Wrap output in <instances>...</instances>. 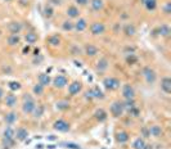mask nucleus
<instances>
[{
    "label": "nucleus",
    "mask_w": 171,
    "mask_h": 149,
    "mask_svg": "<svg viewBox=\"0 0 171 149\" xmlns=\"http://www.w3.org/2000/svg\"><path fill=\"white\" fill-rule=\"evenodd\" d=\"M35 107H36L35 100L31 98L28 94H25V97H23V105H22V111H23V113L31 114V113L34 112Z\"/></svg>",
    "instance_id": "f257e3e1"
},
{
    "label": "nucleus",
    "mask_w": 171,
    "mask_h": 149,
    "mask_svg": "<svg viewBox=\"0 0 171 149\" xmlns=\"http://www.w3.org/2000/svg\"><path fill=\"white\" fill-rule=\"evenodd\" d=\"M103 85L108 90H117L120 88V80L116 77H105L103 80Z\"/></svg>",
    "instance_id": "f03ea898"
},
{
    "label": "nucleus",
    "mask_w": 171,
    "mask_h": 149,
    "mask_svg": "<svg viewBox=\"0 0 171 149\" xmlns=\"http://www.w3.org/2000/svg\"><path fill=\"white\" fill-rule=\"evenodd\" d=\"M143 76L145 79V81L151 85V84H154L156 80H157V74L154 72V70H152L151 67H144L143 68Z\"/></svg>",
    "instance_id": "7ed1b4c3"
},
{
    "label": "nucleus",
    "mask_w": 171,
    "mask_h": 149,
    "mask_svg": "<svg viewBox=\"0 0 171 149\" xmlns=\"http://www.w3.org/2000/svg\"><path fill=\"white\" fill-rule=\"evenodd\" d=\"M124 111H125V109H124L122 102L116 100V102L112 103V105H111V113H112L113 117H120V116L124 113Z\"/></svg>",
    "instance_id": "20e7f679"
},
{
    "label": "nucleus",
    "mask_w": 171,
    "mask_h": 149,
    "mask_svg": "<svg viewBox=\"0 0 171 149\" xmlns=\"http://www.w3.org/2000/svg\"><path fill=\"white\" fill-rule=\"evenodd\" d=\"M53 127H54V130H57L59 132H67L71 129L70 123L65 120H57L54 123H53Z\"/></svg>",
    "instance_id": "39448f33"
},
{
    "label": "nucleus",
    "mask_w": 171,
    "mask_h": 149,
    "mask_svg": "<svg viewBox=\"0 0 171 149\" xmlns=\"http://www.w3.org/2000/svg\"><path fill=\"white\" fill-rule=\"evenodd\" d=\"M122 95H124L125 99H134V97H135V90H134V88L131 86L130 84L124 85V88H122Z\"/></svg>",
    "instance_id": "423d86ee"
},
{
    "label": "nucleus",
    "mask_w": 171,
    "mask_h": 149,
    "mask_svg": "<svg viewBox=\"0 0 171 149\" xmlns=\"http://www.w3.org/2000/svg\"><path fill=\"white\" fill-rule=\"evenodd\" d=\"M104 31H105V26L102 22H94L90 26V32L93 35H102Z\"/></svg>",
    "instance_id": "0eeeda50"
},
{
    "label": "nucleus",
    "mask_w": 171,
    "mask_h": 149,
    "mask_svg": "<svg viewBox=\"0 0 171 149\" xmlns=\"http://www.w3.org/2000/svg\"><path fill=\"white\" fill-rule=\"evenodd\" d=\"M14 137L18 142H26L28 137V131L23 127H19V129H17V131H14Z\"/></svg>",
    "instance_id": "6e6552de"
},
{
    "label": "nucleus",
    "mask_w": 171,
    "mask_h": 149,
    "mask_svg": "<svg viewBox=\"0 0 171 149\" xmlns=\"http://www.w3.org/2000/svg\"><path fill=\"white\" fill-rule=\"evenodd\" d=\"M161 35V36H165V37H167V36H170V34H171V30H170V27H169V25H161L157 30H154L153 31V35Z\"/></svg>",
    "instance_id": "1a4fd4ad"
},
{
    "label": "nucleus",
    "mask_w": 171,
    "mask_h": 149,
    "mask_svg": "<svg viewBox=\"0 0 171 149\" xmlns=\"http://www.w3.org/2000/svg\"><path fill=\"white\" fill-rule=\"evenodd\" d=\"M22 28H23V26H22V23L21 22H10L9 23V26H8V30L10 31V34H14V35H18L21 31H22Z\"/></svg>",
    "instance_id": "9d476101"
},
{
    "label": "nucleus",
    "mask_w": 171,
    "mask_h": 149,
    "mask_svg": "<svg viewBox=\"0 0 171 149\" xmlns=\"http://www.w3.org/2000/svg\"><path fill=\"white\" fill-rule=\"evenodd\" d=\"M68 80L66 76H62V74H58V76L53 80V84H54V86L56 88H65L66 85H67Z\"/></svg>",
    "instance_id": "9b49d317"
},
{
    "label": "nucleus",
    "mask_w": 171,
    "mask_h": 149,
    "mask_svg": "<svg viewBox=\"0 0 171 149\" xmlns=\"http://www.w3.org/2000/svg\"><path fill=\"white\" fill-rule=\"evenodd\" d=\"M81 88H82L81 82L73 81L71 85H68V93H70V95H76V94H79V91L81 90Z\"/></svg>",
    "instance_id": "f8f14e48"
},
{
    "label": "nucleus",
    "mask_w": 171,
    "mask_h": 149,
    "mask_svg": "<svg viewBox=\"0 0 171 149\" xmlns=\"http://www.w3.org/2000/svg\"><path fill=\"white\" fill-rule=\"evenodd\" d=\"M161 89L166 93L170 94L171 93V79L170 77H164L161 80Z\"/></svg>",
    "instance_id": "ddd939ff"
},
{
    "label": "nucleus",
    "mask_w": 171,
    "mask_h": 149,
    "mask_svg": "<svg viewBox=\"0 0 171 149\" xmlns=\"http://www.w3.org/2000/svg\"><path fill=\"white\" fill-rule=\"evenodd\" d=\"M129 139H130V136H129V134H127L126 131H120V132L116 134V140H117V143H120V144L126 143Z\"/></svg>",
    "instance_id": "4468645a"
},
{
    "label": "nucleus",
    "mask_w": 171,
    "mask_h": 149,
    "mask_svg": "<svg viewBox=\"0 0 171 149\" xmlns=\"http://www.w3.org/2000/svg\"><path fill=\"white\" fill-rule=\"evenodd\" d=\"M124 32H125L126 36H134L136 34V28L133 23H126L124 26Z\"/></svg>",
    "instance_id": "2eb2a0df"
},
{
    "label": "nucleus",
    "mask_w": 171,
    "mask_h": 149,
    "mask_svg": "<svg viewBox=\"0 0 171 149\" xmlns=\"http://www.w3.org/2000/svg\"><path fill=\"white\" fill-rule=\"evenodd\" d=\"M149 134H151L152 136H154V137H159V136H162L164 131L161 129V126L153 125V126H151V129H149Z\"/></svg>",
    "instance_id": "dca6fc26"
},
{
    "label": "nucleus",
    "mask_w": 171,
    "mask_h": 149,
    "mask_svg": "<svg viewBox=\"0 0 171 149\" xmlns=\"http://www.w3.org/2000/svg\"><path fill=\"white\" fill-rule=\"evenodd\" d=\"M51 82V79L48 73H40V76H39V84L42 85V86H48V85Z\"/></svg>",
    "instance_id": "f3484780"
},
{
    "label": "nucleus",
    "mask_w": 171,
    "mask_h": 149,
    "mask_svg": "<svg viewBox=\"0 0 171 149\" xmlns=\"http://www.w3.org/2000/svg\"><path fill=\"white\" fill-rule=\"evenodd\" d=\"M86 27H88V23H86V21H85L84 18H79V21L75 23V30L79 31V32L85 31V28H86Z\"/></svg>",
    "instance_id": "a211bd4d"
},
{
    "label": "nucleus",
    "mask_w": 171,
    "mask_h": 149,
    "mask_svg": "<svg viewBox=\"0 0 171 149\" xmlns=\"http://www.w3.org/2000/svg\"><path fill=\"white\" fill-rule=\"evenodd\" d=\"M85 54L86 55H90V57H94L98 54V48L94 46L91 44H88L86 46H85Z\"/></svg>",
    "instance_id": "6ab92c4d"
},
{
    "label": "nucleus",
    "mask_w": 171,
    "mask_h": 149,
    "mask_svg": "<svg viewBox=\"0 0 171 149\" xmlns=\"http://www.w3.org/2000/svg\"><path fill=\"white\" fill-rule=\"evenodd\" d=\"M5 104L8 105V107H14V105L17 104V97L13 94H7V97H5Z\"/></svg>",
    "instance_id": "aec40b11"
},
{
    "label": "nucleus",
    "mask_w": 171,
    "mask_h": 149,
    "mask_svg": "<svg viewBox=\"0 0 171 149\" xmlns=\"http://www.w3.org/2000/svg\"><path fill=\"white\" fill-rule=\"evenodd\" d=\"M94 116H95V118H97L99 122H103V121H105V120H107V112H105L104 109H102V108L95 111Z\"/></svg>",
    "instance_id": "412c9836"
},
{
    "label": "nucleus",
    "mask_w": 171,
    "mask_h": 149,
    "mask_svg": "<svg viewBox=\"0 0 171 149\" xmlns=\"http://www.w3.org/2000/svg\"><path fill=\"white\" fill-rule=\"evenodd\" d=\"M37 35L35 34V32H27L26 35H25V40H26V42L27 44H35V42L37 41Z\"/></svg>",
    "instance_id": "4be33fe9"
},
{
    "label": "nucleus",
    "mask_w": 171,
    "mask_h": 149,
    "mask_svg": "<svg viewBox=\"0 0 171 149\" xmlns=\"http://www.w3.org/2000/svg\"><path fill=\"white\" fill-rule=\"evenodd\" d=\"M108 65H110L108 59H107V58H102V59H99V62H98L97 68H98L100 72H103V71H105L107 68H108Z\"/></svg>",
    "instance_id": "5701e85b"
},
{
    "label": "nucleus",
    "mask_w": 171,
    "mask_h": 149,
    "mask_svg": "<svg viewBox=\"0 0 171 149\" xmlns=\"http://www.w3.org/2000/svg\"><path fill=\"white\" fill-rule=\"evenodd\" d=\"M17 118H18V114L16 112H10V113H8L5 116V122L8 125H12V123H14L17 121Z\"/></svg>",
    "instance_id": "b1692460"
},
{
    "label": "nucleus",
    "mask_w": 171,
    "mask_h": 149,
    "mask_svg": "<svg viewBox=\"0 0 171 149\" xmlns=\"http://www.w3.org/2000/svg\"><path fill=\"white\" fill-rule=\"evenodd\" d=\"M91 8L94 9V10H97V12H99V10H102L103 9V7H104V3H103V0H91Z\"/></svg>",
    "instance_id": "393cba45"
},
{
    "label": "nucleus",
    "mask_w": 171,
    "mask_h": 149,
    "mask_svg": "<svg viewBox=\"0 0 171 149\" xmlns=\"http://www.w3.org/2000/svg\"><path fill=\"white\" fill-rule=\"evenodd\" d=\"M19 41H21L19 35H14V34H12V35H10V36L8 37V44H9L10 46H14V45L19 44Z\"/></svg>",
    "instance_id": "a878e982"
},
{
    "label": "nucleus",
    "mask_w": 171,
    "mask_h": 149,
    "mask_svg": "<svg viewBox=\"0 0 171 149\" xmlns=\"http://www.w3.org/2000/svg\"><path fill=\"white\" fill-rule=\"evenodd\" d=\"M79 14H80V12H79V9H77L76 7H70V8L67 9V16H68L70 18H77Z\"/></svg>",
    "instance_id": "bb28decb"
},
{
    "label": "nucleus",
    "mask_w": 171,
    "mask_h": 149,
    "mask_svg": "<svg viewBox=\"0 0 171 149\" xmlns=\"http://www.w3.org/2000/svg\"><path fill=\"white\" fill-rule=\"evenodd\" d=\"M91 93H93V98H97V99H103V98H104L103 91H102L98 86H94V88L91 89Z\"/></svg>",
    "instance_id": "cd10ccee"
},
{
    "label": "nucleus",
    "mask_w": 171,
    "mask_h": 149,
    "mask_svg": "<svg viewBox=\"0 0 171 149\" xmlns=\"http://www.w3.org/2000/svg\"><path fill=\"white\" fill-rule=\"evenodd\" d=\"M59 145L63 147V148H67V149H82L79 144H76V143H71V142H63V143H61Z\"/></svg>",
    "instance_id": "c85d7f7f"
},
{
    "label": "nucleus",
    "mask_w": 171,
    "mask_h": 149,
    "mask_svg": "<svg viewBox=\"0 0 171 149\" xmlns=\"http://www.w3.org/2000/svg\"><path fill=\"white\" fill-rule=\"evenodd\" d=\"M48 42H49L51 46H58V45L61 44V37H59L58 35H53V36H50V37L48 39Z\"/></svg>",
    "instance_id": "c756f323"
},
{
    "label": "nucleus",
    "mask_w": 171,
    "mask_h": 149,
    "mask_svg": "<svg viewBox=\"0 0 171 149\" xmlns=\"http://www.w3.org/2000/svg\"><path fill=\"white\" fill-rule=\"evenodd\" d=\"M144 144H145V142H144L143 137H138V139H135L133 142V148L134 149H143Z\"/></svg>",
    "instance_id": "7c9ffc66"
},
{
    "label": "nucleus",
    "mask_w": 171,
    "mask_h": 149,
    "mask_svg": "<svg viewBox=\"0 0 171 149\" xmlns=\"http://www.w3.org/2000/svg\"><path fill=\"white\" fill-rule=\"evenodd\" d=\"M122 104H124V109H126L127 112H129L130 109H133L134 107H136L134 99H126L125 103H122Z\"/></svg>",
    "instance_id": "2f4dec72"
},
{
    "label": "nucleus",
    "mask_w": 171,
    "mask_h": 149,
    "mask_svg": "<svg viewBox=\"0 0 171 149\" xmlns=\"http://www.w3.org/2000/svg\"><path fill=\"white\" fill-rule=\"evenodd\" d=\"M44 111H45V108H44V105H36L35 107V109H34V116L36 117V118H39V117H41L42 114H44Z\"/></svg>",
    "instance_id": "473e14b6"
},
{
    "label": "nucleus",
    "mask_w": 171,
    "mask_h": 149,
    "mask_svg": "<svg viewBox=\"0 0 171 149\" xmlns=\"http://www.w3.org/2000/svg\"><path fill=\"white\" fill-rule=\"evenodd\" d=\"M14 145V139H9V137H3V147L4 149H9Z\"/></svg>",
    "instance_id": "72a5a7b5"
},
{
    "label": "nucleus",
    "mask_w": 171,
    "mask_h": 149,
    "mask_svg": "<svg viewBox=\"0 0 171 149\" xmlns=\"http://www.w3.org/2000/svg\"><path fill=\"white\" fill-rule=\"evenodd\" d=\"M57 108H58L59 111H66V109L70 108V103L66 102V100H61V102L57 103Z\"/></svg>",
    "instance_id": "f704fd0d"
},
{
    "label": "nucleus",
    "mask_w": 171,
    "mask_h": 149,
    "mask_svg": "<svg viewBox=\"0 0 171 149\" xmlns=\"http://www.w3.org/2000/svg\"><path fill=\"white\" fill-rule=\"evenodd\" d=\"M8 86H9V89L12 90V91H17V90L21 89V84L18 81H9Z\"/></svg>",
    "instance_id": "c9c22d12"
},
{
    "label": "nucleus",
    "mask_w": 171,
    "mask_h": 149,
    "mask_svg": "<svg viewBox=\"0 0 171 149\" xmlns=\"http://www.w3.org/2000/svg\"><path fill=\"white\" fill-rule=\"evenodd\" d=\"M144 7L148 10H154L156 7H157V0H148V2L144 4Z\"/></svg>",
    "instance_id": "e433bc0d"
},
{
    "label": "nucleus",
    "mask_w": 171,
    "mask_h": 149,
    "mask_svg": "<svg viewBox=\"0 0 171 149\" xmlns=\"http://www.w3.org/2000/svg\"><path fill=\"white\" fill-rule=\"evenodd\" d=\"M4 137H9V139H14V130L12 129V127H7V129L4 130Z\"/></svg>",
    "instance_id": "4c0bfd02"
},
{
    "label": "nucleus",
    "mask_w": 171,
    "mask_h": 149,
    "mask_svg": "<svg viewBox=\"0 0 171 149\" xmlns=\"http://www.w3.org/2000/svg\"><path fill=\"white\" fill-rule=\"evenodd\" d=\"M62 28L65 30V31H71L72 28H75V23L71 22V21H65L62 25Z\"/></svg>",
    "instance_id": "58836bf2"
},
{
    "label": "nucleus",
    "mask_w": 171,
    "mask_h": 149,
    "mask_svg": "<svg viewBox=\"0 0 171 149\" xmlns=\"http://www.w3.org/2000/svg\"><path fill=\"white\" fill-rule=\"evenodd\" d=\"M32 90H34V94H35V95H41L42 93H44V86H42V85H40V84H36Z\"/></svg>",
    "instance_id": "ea45409f"
},
{
    "label": "nucleus",
    "mask_w": 171,
    "mask_h": 149,
    "mask_svg": "<svg viewBox=\"0 0 171 149\" xmlns=\"http://www.w3.org/2000/svg\"><path fill=\"white\" fill-rule=\"evenodd\" d=\"M53 13H54V12H53V8L48 4V5H45V8H44V16L46 17V18H50L51 16H53Z\"/></svg>",
    "instance_id": "a19ab883"
},
{
    "label": "nucleus",
    "mask_w": 171,
    "mask_h": 149,
    "mask_svg": "<svg viewBox=\"0 0 171 149\" xmlns=\"http://www.w3.org/2000/svg\"><path fill=\"white\" fill-rule=\"evenodd\" d=\"M126 62L129 63V65H134V63L138 62V58H136L135 54H129V55L126 57Z\"/></svg>",
    "instance_id": "79ce46f5"
},
{
    "label": "nucleus",
    "mask_w": 171,
    "mask_h": 149,
    "mask_svg": "<svg viewBox=\"0 0 171 149\" xmlns=\"http://www.w3.org/2000/svg\"><path fill=\"white\" fill-rule=\"evenodd\" d=\"M142 136L143 137H151V134H149L148 127H142Z\"/></svg>",
    "instance_id": "37998d69"
},
{
    "label": "nucleus",
    "mask_w": 171,
    "mask_h": 149,
    "mask_svg": "<svg viewBox=\"0 0 171 149\" xmlns=\"http://www.w3.org/2000/svg\"><path fill=\"white\" fill-rule=\"evenodd\" d=\"M129 113H130V116H133V117H138L139 114H140V111H139L136 107H134L133 109L129 111Z\"/></svg>",
    "instance_id": "c03bdc74"
},
{
    "label": "nucleus",
    "mask_w": 171,
    "mask_h": 149,
    "mask_svg": "<svg viewBox=\"0 0 171 149\" xmlns=\"http://www.w3.org/2000/svg\"><path fill=\"white\" fill-rule=\"evenodd\" d=\"M164 13H165V14H170V13H171V3H167V4L164 7Z\"/></svg>",
    "instance_id": "a18cd8bd"
},
{
    "label": "nucleus",
    "mask_w": 171,
    "mask_h": 149,
    "mask_svg": "<svg viewBox=\"0 0 171 149\" xmlns=\"http://www.w3.org/2000/svg\"><path fill=\"white\" fill-rule=\"evenodd\" d=\"M85 98H86V99H93V93H91V90H89V91L85 93Z\"/></svg>",
    "instance_id": "49530a36"
},
{
    "label": "nucleus",
    "mask_w": 171,
    "mask_h": 149,
    "mask_svg": "<svg viewBox=\"0 0 171 149\" xmlns=\"http://www.w3.org/2000/svg\"><path fill=\"white\" fill-rule=\"evenodd\" d=\"M89 0H76V3H79L80 5H86Z\"/></svg>",
    "instance_id": "de8ad7c7"
},
{
    "label": "nucleus",
    "mask_w": 171,
    "mask_h": 149,
    "mask_svg": "<svg viewBox=\"0 0 171 149\" xmlns=\"http://www.w3.org/2000/svg\"><path fill=\"white\" fill-rule=\"evenodd\" d=\"M48 140L54 142V140H57V136H56V135H49V136H48Z\"/></svg>",
    "instance_id": "09e8293b"
},
{
    "label": "nucleus",
    "mask_w": 171,
    "mask_h": 149,
    "mask_svg": "<svg viewBox=\"0 0 171 149\" xmlns=\"http://www.w3.org/2000/svg\"><path fill=\"white\" fill-rule=\"evenodd\" d=\"M143 149H153V145L152 144H144Z\"/></svg>",
    "instance_id": "8fccbe9b"
},
{
    "label": "nucleus",
    "mask_w": 171,
    "mask_h": 149,
    "mask_svg": "<svg viewBox=\"0 0 171 149\" xmlns=\"http://www.w3.org/2000/svg\"><path fill=\"white\" fill-rule=\"evenodd\" d=\"M50 3H53V4H56V5H58V4H61V0H49Z\"/></svg>",
    "instance_id": "3c124183"
},
{
    "label": "nucleus",
    "mask_w": 171,
    "mask_h": 149,
    "mask_svg": "<svg viewBox=\"0 0 171 149\" xmlns=\"http://www.w3.org/2000/svg\"><path fill=\"white\" fill-rule=\"evenodd\" d=\"M46 148H48V149H56L57 147H56L54 144H48V147H46Z\"/></svg>",
    "instance_id": "603ef678"
},
{
    "label": "nucleus",
    "mask_w": 171,
    "mask_h": 149,
    "mask_svg": "<svg viewBox=\"0 0 171 149\" xmlns=\"http://www.w3.org/2000/svg\"><path fill=\"white\" fill-rule=\"evenodd\" d=\"M28 51H30V46H26V48H23V54H27Z\"/></svg>",
    "instance_id": "864d4df0"
},
{
    "label": "nucleus",
    "mask_w": 171,
    "mask_h": 149,
    "mask_svg": "<svg viewBox=\"0 0 171 149\" xmlns=\"http://www.w3.org/2000/svg\"><path fill=\"white\" fill-rule=\"evenodd\" d=\"M39 53H40V49H39V48L34 50V54H35V55H39Z\"/></svg>",
    "instance_id": "5fc2aeb1"
},
{
    "label": "nucleus",
    "mask_w": 171,
    "mask_h": 149,
    "mask_svg": "<svg viewBox=\"0 0 171 149\" xmlns=\"http://www.w3.org/2000/svg\"><path fill=\"white\" fill-rule=\"evenodd\" d=\"M42 148H44V145H42V144H37L36 145V149H42Z\"/></svg>",
    "instance_id": "6e6d98bb"
},
{
    "label": "nucleus",
    "mask_w": 171,
    "mask_h": 149,
    "mask_svg": "<svg viewBox=\"0 0 171 149\" xmlns=\"http://www.w3.org/2000/svg\"><path fill=\"white\" fill-rule=\"evenodd\" d=\"M3 95H4V91H3L2 88H0V98H3Z\"/></svg>",
    "instance_id": "4d7b16f0"
},
{
    "label": "nucleus",
    "mask_w": 171,
    "mask_h": 149,
    "mask_svg": "<svg viewBox=\"0 0 171 149\" xmlns=\"http://www.w3.org/2000/svg\"><path fill=\"white\" fill-rule=\"evenodd\" d=\"M147 2H148V0H142V3H143V4H145Z\"/></svg>",
    "instance_id": "13d9d810"
},
{
    "label": "nucleus",
    "mask_w": 171,
    "mask_h": 149,
    "mask_svg": "<svg viewBox=\"0 0 171 149\" xmlns=\"http://www.w3.org/2000/svg\"><path fill=\"white\" fill-rule=\"evenodd\" d=\"M7 2H12V0H7Z\"/></svg>",
    "instance_id": "bf43d9fd"
}]
</instances>
